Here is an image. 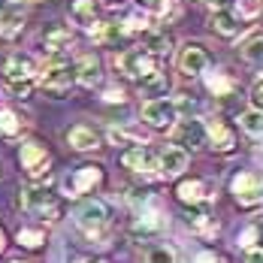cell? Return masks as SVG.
I'll return each mask as SVG.
<instances>
[{"mask_svg":"<svg viewBox=\"0 0 263 263\" xmlns=\"http://www.w3.org/2000/svg\"><path fill=\"white\" fill-rule=\"evenodd\" d=\"M155 230H160V218L158 212H142L139 218H136V224H133V233H155Z\"/></svg>","mask_w":263,"mask_h":263,"instance_id":"83f0119b","label":"cell"},{"mask_svg":"<svg viewBox=\"0 0 263 263\" xmlns=\"http://www.w3.org/2000/svg\"><path fill=\"white\" fill-rule=\"evenodd\" d=\"M263 9V0H239V15L242 18H257Z\"/></svg>","mask_w":263,"mask_h":263,"instance_id":"d6a6232c","label":"cell"},{"mask_svg":"<svg viewBox=\"0 0 263 263\" xmlns=\"http://www.w3.org/2000/svg\"><path fill=\"white\" fill-rule=\"evenodd\" d=\"M70 82H73V70H70V64L64 61V58H54L46 64V70H43V76H40V85L54 94V97H61L67 88H70Z\"/></svg>","mask_w":263,"mask_h":263,"instance_id":"277c9868","label":"cell"},{"mask_svg":"<svg viewBox=\"0 0 263 263\" xmlns=\"http://www.w3.org/2000/svg\"><path fill=\"white\" fill-rule=\"evenodd\" d=\"M184 166H187V152L179 148V145H166L163 152H160L158 158V173L160 176H166V179H173V176H179Z\"/></svg>","mask_w":263,"mask_h":263,"instance_id":"8fae6325","label":"cell"},{"mask_svg":"<svg viewBox=\"0 0 263 263\" xmlns=\"http://www.w3.org/2000/svg\"><path fill=\"white\" fill-rule=\"evenodd\" d=\"M121 30H124V33H139V30H145V18H142L139 12H133L130 18L121 25Z\"/></svg>","mask_w":263,"mask_h":263,"instance_id":"836d02e7","label":"cell"},{"mask_svg":"<svg viewBox=\"0 0 263 263\" xmlns=\"http://www.w3.org/2000/svg\"><path fill=\"white\" fill-rule=\"evenodd\" d=\"M218 263H221V260H218Z\"/></svg>","mask_w":263,"mask_h":263,"instance_id":"c3c4849f","label":"cell"},{"mask_svg":"<svg viewBox=\"0 0 263 263\" xmlns=\"http://www.w3.org/2000/svg\"><path fill=\"white\" fill-rule=\"evenodd\" d=\"M239 124H242V130L251 133V136H263V109H245L242 115H239Z\"/></svg>","mask_w":263,"mask_h":263,"instance_id":"44dd1931","label":"cell"},{"mask_svg":"<svg viewBox=\"0 0 263 263\" xmlns=\"http://www.w3.org/2000/svg\"><path fill=\"white\" fill-rule=\"evenodd\" d=\"M209 67V54L203 46H197V43H187L179 54V70H182L184 76H197V73H203Z\"/></svg>","mask_w":263,"mask_h":263,"instance_id":"30bf717a","label":"cell"},{"mask_svg":"<svg viewBox=\"0 0 263 263\" xmlns=\"http://www.w3.org/2000/svg\"><path fill=\"white\" fill-rule=\"evenodd\" d=\"M115 70L121 76H127V79L142 82V79H148L152 73H158V58L148 49H130V52L115 58Z\"/></svg>","mask_w":263,"mask_h":263,"instance_id":"6da1fadb","label":"cell"},{"mask_svg":"<svg viewBox=\"0 0 263 263\" xmlns=\"http://www.w3.org/2000/svg\"><path fill=\"white\" fill-rule=\"evenodd\" d=\"M70 18L82 27L97 25V0H70Z\"/></svg>","mask_w":263,"mask_h":263,"instance_id":"2e32d148","label":"cell"},{"mask_svg":"<svg viewBox=\"0 0 263 263\" xmlns=\"http://www.w3.org/2000/svg\"><path fill=\"white\" fill-rule=\"evenodd\" d=\"M212 30H218L221 36H233V33L239 30L236 15H233V12H227V9H218V12L212 15Z\"/></svg>","mask_w":263,"mask_h":263,"instance_id":"603a6c76","label":"cell"},{"mask_svg":"<svg viewBox=\"0 0 263 263\" xmlns=\"http://www.w3.org/2000/svg\"><path fill=\"white\" fill-rule=\"evenodd\" d=\"M206 3H215V6H221V3H224V0H206Z\"/></svg>","mask_w":263,"mask_h":263,"instance_id":"bcb514c9","label":"cell"},{"mask_svg":"<svg viewBox=\"0 0 263 263\" xmlns=\"http://www.w3.org/2000/svg\"><path fill=\"white\" fill-rule=\"evenodd\" d=\"M176 115H179V109L173 100H148V103L142 106V121L145 124H152V127H170L173 121H176Z\"/></svg>","mask_w":263,"mask_h":263,"instance_id":"52a82bcc","label":"cell"},{"mask_svg":"<svg viewBox=\"0 0 263 263\" xmlns=\"http://www.w3.org/2000/svg\"><path fill=\"white\" fill-rule=\"evenodd\" d=\"M176 109H184V112H194V109H197V103H194V100H191L187 94H182V97L176 100Z\"/></svg>","mask_w":263,"mask_h":263,"instance_id":"74e56055","label":"cell"},{"mask_svg":"<svg viewBox=\"0 0 263 263\" xmlns=\"http://www.w3.org/2000/svg\"><path fill=\"white\" fill-rule=\"evenodd\" d=\"M184 224H187L191 230H197V233H215L209 215H206L203 209H197V206H191V209L184 212Z\"/></svg>","mask_w":263,"mask_h":263,"instance_id":"7402d4cb","label":"cell"},{"mask_svg":"<svg viewBox=\"0 0 263 263\" xmlns=\"http://www.w3.org/2000/svg\"><path fill=\"white\" fill-rule=\"evenodd\" d=\"M121 163L127 166V170H133V173H148L155 163H152V155L142 148V145H133V148H127L124 155H121Z\"/></svg>","mask_w":263,"mask_h":263,"instance_id":"d6986e66","label":"cell"},{"mask_svg":"<svg viewBox=\"0 0 263 263\" xmlns=\"http://www.w3.org/2000/svg\"><path fill=\"white\" fill-rule=\"evenodd\" d=\"M22 27H25V15H22V9H0V36L3 40H12V36H18L22 33Z\"/></svg>","mask_w":263,"mask_h":263,"instance_id":"ac0fdd59","label":"cell"},{"mask_svg":"<svg viewBox=\"0 0 263 263\" xmlns=\"http://www.w3.org/2000/svg\"><path fill=\"white\" fill-rule=\"evenodd\" d=\"M179 142L182 145H191V148H200L206 142V124L197 121V118H187L179 124Z\"/></svg>","mask_w":263,"mask_h":263,"instance_id":"9a60e30c","label":"cell"},{"mask_svg":"<svg viewBox=\"0 0 263 263\" xmlns=\"http://www.w3.org/2000/svg\"><path fill=\"white\" fill-rule=\"evenodd\" d=\"M76 263H109V260H76Z\"/></svg>","mask_w":263,"mask_h":263,"instance_id":"f6af8a7d","label":"cell"},{"mask_svg":"<svg viewBox=\"0 0 263 263\" xmlns=\"http://www.w3.org/2000/svg\"><path fill=\"white\" fill-rule=\"evenodd\" d=\"M103 76V67H100V58H94V54H85L79 61V67H76V82L85 85V88H94L97 82Z\"/></svg>","mask_w":263,"mask_h":263,"instance_id":"4fadbf2b","label":"cell"},{"mask_svg":"<svg viewBox=\"0 0 263 263\" xmlns=\"http://www.w3.org/2000/svg\"><path fill=\"white\" fill-rule=\"evenodd\" d=\"M43 242H46V233L36 230V227H22L18 230V245H25V248H40Z\"/></svg>","mask_w":263,"mask_h":263,"instance_id":"f546056e","label":"cell"},{"mask_svg":"<svg viewBox=\"0 0 263 263\" xmlns=\"http://www.w3.org/2000/svg\"><path fill=\"white\" fill-rule=\"evenodd\" d=\"M176 194H179V200H182L184 206H200V203L209 200V184L203 182V179H184Z\"/></svg>","mask_w":263,"mask_h":263,"instance_id":"7c38bea8","label":"cell"},{"mask_svg":"<svg viewBox=\"0 0 263 263\" xmlns=\"http://www.w3.org/2000/svg\"><path fill=\"white\" fill-rule=\"evenodd\" d=\"M106 136H109V142H112V145H142V142H139V133H133V130H127V127H109V133H106Z\"/></svg>","mask_w":263,"mask_h":263,"instance_id":"4316f807","label":"cell"},{"mask_svg":"<svg viewBox=\"0 0 263 263\" xmlns=\"http://www.w3.org/2000/svg\"><path fill=\"white\" fill-rule=\"evenodd\" d=\"M12 263H25V260H12Z\"/></svg>","mask_w":263,"mask_h":263,"instance_id":"7dc6e473","label":"cell"},{"mask_svg":"<svg viewBox=\"0 0 263 263\" xmlns=\"http://www.w3.org/2000/svg\"><path fill=\"white\" fill-rule=\"evenodd\" d=\"M242 58L251 61V64H260L263 61V33H251L248 40H242Z\"/></svg>","mask_w":263,"mask_h":263,"instance_id":"484cf974","label":"cell"},{"mask_svg":"<svg viewBox=\"0 0 263 263\" xmlns=\"http://www.w3.org/2000/svg\"><path fill=\"white\" fill-rule=\"evenodd\" d=\"M67 142H70L73 148H79V152H91V148H97V145H100V139H97L94 127H88V124H76V127H70Z\"/></svg>","mask_w":263,"mask_h":263,"instance_id":"e0dca14e","label":"cell"},{"mask_svg":"<svg viewBox=\"0 0 263 263\" xmlns=\"http://www.w3.org/2000/svg\"><path fill=\"white\" fill-rule=\"evenodd\" d=\"M106 6H121V3H124V0H103Z\"/></svg>","mask_w":263,"mask_h":263,"instance_id":"7bdbcfd3","label":"cell"},{"mask_svg":"<svg viewBox=\"0 0 263 263\" xmlns=\"http://www.w3.org/2000/svg\"><path fill=\"white\" fill-rule=\"evenodd\" d=\"M3 73H6V79H9V82H33L36 64H33V58H30V54L15 52V54H9V58H6Z\"/></svg>","mask_w":263,"mask_h":263,"instance_id":"9c48e42d","label":"cell"},{"mask_svg":"<svg viewBox=\"0 0 263 263\" xmlns=\"http://www.w3.org/2000/svg\"><path fill=\"white\" fill-rule=\"evenodd\" d=\"M170 36L166 33H155V36H148V52L155 54V58H163V54H170Z\"/></svg>","mask_w":263,"mask_h":263,"instance_id":"1f68e13d","label":"cell"},{"mask_svg":"<svg viewBox=\"0 0 263 263\" xmlns=\"http://www.w3.org/2000/svg\"><path fill=\"white\" fill-rule=\"evenodd\" d=\"M76 224H79V230L85 236H100L106 230V224H109V212H106L103 203H97V200H88V203H82L79 212H76Z\"/></svg>","mask_w":263,"mask_h":263,"instance_id":"3957f363","label":"cell"},{"mask_svg":"<svg viewBox=\"0 0 263 263\" xmlns=\"http://www.w3.org/2000/svg\"><path fill=\"white\" fill-rule=\"evenodd\" d=\"M206 136H209V142H212V148L215 152H230L233 148V130L224 124V121H209L206 124Z\"/></svg>","mask_w":263,"mask_h":263,"instance_id":"5bb4252c","label":"cell"},{"mask_svg":"<svg viewBox=\"0 0 263 263\" xmlns=\"http://www.w3.org/2000/svg\"><path fill=\"white\" fill-rule=\"evenodd\" d=\"M197 263H218V257H215V254H200Z\"/></svg>","mask_w":263,"mask_h":263,"instance_id":"b9f144b4","label":"cell"},{"mask_svg":"<svg viewBox=\"0 0 263 263\" xmlns=\"http://www.w3.org/2000/svg\"><path fill=\"white\" fill-rule=\"evenodd\" d=\"M206 85H209V91L215 94V97H230L233 88H236L227 73H209V76H206Z\"/></svg>","mask_w":263,"mask_h":263,"instance_id":"d4e9b609","label":"cell"},{"mask_svg":"<svg viewBox=\"0 0 263 263\" xmlns=\"http://www.w3.org/2000/svg\"><path fill=\"white\" fill-rule=\"evenodd\" d=\"M70 43V30L64 25H46L43 30V46H46V52H61L64 46Z\"/></svg>","mask_w":263,"mask_h":263,"instance_id":"ffe728a7","label":"cell"},{"mask_svg":"<svg viewBox=\"0 0 263 263\" xmlns=\"http://www.w3.org/2000/svg\"><path fill=\"white\" fill-rule=\"evenodd\" d=\"M106 100H109V103H121V100H124V94H121V91H109V94H106Z\"/></svg>","mask_w":263,"mask_h":263,"instance_id":"ab89813d","label":"cell"},{"mask_svg":"<svg viewBox=\"0 0 263 263\" xmlns=\"http://www.w3.org/2000/svg\"><path fill=\"white\" fill-rule=\"evenodd\" d=\"M3 245H6V236H3V230H0V251H3Z\"/></svg>","mask_w":263,"mask_h":263,"instance_id":"ee69618b","label":"cell"},{"mask_svg":"<svg viewBox=\"0 0 263 263\" xmlns=\"http://www.w3.org/2000/svg\"><path fill=\"white\" fill-rule=\"evenodd\" d=\"M100 182H103V170L94 166V163H85V166H79L73 173V179H67V191H70V197L88 194V191H94Z\"/></svg>","mask_w":263,"mask_h":263,"instance_id":"ba28073f","label":"cell"},{"mask_svg":"<svg viewBox=\"0 0 263 263\" xmlns=\"http://www.w3.org/2000/svg\"><path fill=\"white\" fill-rule=\"evenodd\" d=\"M142 3H145L148 9H163V3H166V0H142Z\"/></svg>","mask_w":263,"mask_h":263,"instance_id":"60d3db41","label":"cell"},{"mask_svg":"<svg viewBox=\"0 0 263 263\" xmlns=\"http://www.w3.org/2000/svg\"><path fill=\"white\" fill-rule=\"evenodd\" d=\"M254 239H257V227H248V230L239 236V245H242V248H254V245H251Z\"/></svg>","mask_w":263,"mask_h":263,"instance_id":"d590c367","label":"cell"},{"mask_svg":"<svg viewBox=\"0 0 263 263\" xmlns=\"http://www.w3.org/2000/svg\"><path fill=\"white\" fill-rule=\"evenodd\" d=\"M251 100H254L257 109H263V82H257V85L251 88Z\"/></svg>","mask_w":263,"mask_h":263,"instance_id":"f35d334b","label":"cell"},{"mask_svg":"<svg viewBox=\"0 0 263 263\" xmlns=\"http://www.w3.org/2000/svg\"><path fill=\"white\" fill-rule=\"evenodd\" d=\"M18 130H22L18 115H15L12 109H0V133H3V136H15Z\"/></svg>","mask_w":263,"mask_h":263,"instance_id":"f1b7e54d","label":"cell"},{"mask_svg":"<svg viewBox=\"0 0 263 263\" xmlns=\"http://www.w3.org/2000/svg\"><path fill=\"white\" fill-rule=\"evenodd\" d=\"M22 194H25V209L30 215H36L43 221H58L61 218V203L54 200L52 191H46V187H25Z\"/></svg>","mask_w":263,"mask_h":263,"instance_id":"7a4b0ae2","label":"cell"},{"mask_svg":"<svg viewBox=\"0 0 263 263\" xmlns=\"http://www.w3.org/2000/svg\"><path fill=\"white\" fill-rule=\"evenodd\" d=\"M18 158H22V166L27 170L30 179H43L49 173V152L36 139H27L25 145H22V152H18Z\"/></svg>","mask_w":263,"mask_h":263,"instance_id":"5b68a950","label":"cell"},{"mask_svg":"<svg viewBox=\"0 0 263 263\" xmlns=\"http://www.w3.org/2000/svg\"><path fill=\"white\" fill-rule=\"evenodd\" d=\"M230 187H233V197L239 206H257L263 200V179L254 173H239Z\"/></svg>","mask_w":263,"mask_h":263,"instance_id":"8992f818","label":"cell"},{"mask_svg":"<svg viewBox=\"0 0 263 263\" xmlns=\"http://www.w3.org/2000/svg\"><path fill=\"white\" fill-rule=\"evenodd\" d=\"M245 263H263V248H245Z\"/></svg>","mask_w":263,"mask_h":263,"instance_id":"8d00e7d4","label":"cell"},{"mask_svg":"<svg viewBox=\"0 0 263 263\" xmlns=\"http://www.w3.org/2000/svg\"><path fill=\"white\" fill-rule=\"evenodd\" d=\"M145 263H176V251L166 245H155V248H148Z\"/></svg>","mask_w":263,"mask_h":263,"instance_id":"4dcf8cb0","label":"cell"},{"mask_svg":"<svg viewBox=\"0 0 263 263\" xmlns=\"http://www.w3.org/2000/svg\"><path fill=\"white\" fill-rule=\"evenodd\" d=\"M30 85H33V82H9V91H12L15 97H27V94H30Z\"/></svg>","mask_w":263,"mask_h":263,"instance_id":"e575fe53","label":"cell"},{"mask_svg":"<svg viewBox=\"0 0 263 263\" xmlns=\"http://www.w3.org/2000/svg\"><path fill=\"white\" fill-rule=\"evenodd\" d=\"M139 85H142V91H145L152 100H160V97L166 94V88H170V82H166V73H160V70H158V73H152L148 79H142Z\"/></svg>","mask_w":263,"mask_h":263,"instance_id":"cb8c5ba5","label":"cell"}]
</instances>
